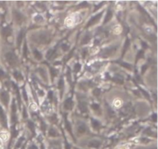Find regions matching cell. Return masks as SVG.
<instances>
[{"label": "cell", "instance_id": "obj_1", "mask_svg": "<svg viewBox=\"0 0 158 149\" xmlns=\"http://www.w3.org/2000/svg\"><path fill=\"white\" fill-rule=\"evenodd\" d=\"M6 60L8 61V63H9V65L11 66H15L17 63V57L13 53L9 52L6 54Z\"/></svg>", "mask_w": 158, "mask_h": 149}, {"label": "cell", "instance_id": "obj_2", "mask_svg": "<svg viewBox=\"0 0 158 149\" xmlns=\"http://www.w3.org/2000/svg\"><path fill=\"white\" fill-rule=\"evenodd\" d=\"M116 49H117V47H115V46H111V47L102 50L100 53V56L103 57V58H106V57H110L111 54L114 53V52H116Z\"/></svg>", "mask_w": 158, "mask_h": 149}, {"label": "cell", "instance_id": "obj_3", "mask_svg": "<svg viewBox=\"0 0 158 149\" xmlns=\"http://www.w3.org/2000/svg\"><path fill=\"white\" fill-rule=\"evenodd\" d=\"M0 99H1L2 102L4 104V105L7 106L9 100V96L8 94V93L6 92V91H2L1 93V94H0Z\"/></svg>", "mask_w": 158, "mask_h": 149}, {"label": "cell", "instance_id": "obj_4", "mask_svg": "<svg viewBox=\"0 0 158 149\" xmlns=\"http://www.w3.org/2000/svg\"><path fill=\"white\" fill-rule=\"evenodd\" d=\"M101 15H102V13H99V14H97V15H96L95 16L93 17V18L91 19L89 22H88L87 25H86V27H89V26H93V25H94L95 23H97V22L99 21V19H100Z\"/></svg>", "mask_w": 158, "mask_h": 149}, {"label": "cell", "instance_id": "obj_5", "mask_svg": "<svg viewBox=\"0 0 158 149\" xmlns=\"http://www.w3.org/2000/svg\"><path fill=\"white\" fill-rule=\"evenodd\" d=\"M0 123H1L2 125V126L5 127V128L7 127V122H6V116H5L3 110L1 107H0Z\"/></svg>", "mask_w": 158, "mask_h": 149}, {"label": "cell", "instance_id": "obj_6", "mask_svg": "<svg viewBox=\"0 0 158 149\" xmlns=\"http://www.w3.org/2000/svg\"><path fill=\"white\" fill-rule=\"evenodd\" d=\"M64 108L66 110H72L73 107V101L72 98H69L64 102Z\"/></svg>", "mask_w": 158, "mask_h": 149}, {"label": "cell", "instance_id": "obj_7", "mask_svg": "<svg viewBox=\"0 0 158 149\" xmlns=\"http://www.w3.org/2000/svg\"><path fill=\"white\" fill-rule=\"evenodd\" d=\"M79 109L80 110L82 113H86L87 112V106H86V104L85 102L81 101L79 104Z\"/></svg>", "mask_w": 158, "mask_h": 149}, {"label": "cell", "instance_id": "obj_8", "mask_svg": "<svg viewBox=\"0 0 158 149\" xmlns=\"http://www.w3.org/2000/svg\"><path fill=\"white\" fill-rule=\"evenodd\" d=\"M14 15H15V21H16L17 23H22V22L23 21V19H24V17H23V15H22L20 12H15V14H14Z\"/></svg>", "mask_w": 158, "mask_h": 149}, {"label": "cell", "instance_id": "obj_9", "mask_svg": "<svg viewBox=\"0 0 158 149\" xmlns=\"http://www.w3.org/2000/svg\"><path fill=\"white\" fill-rule=\"evenodd\" d=\"M89 147H90V148H99V147L100 146V142H98V141H92V142H89Z\"/></svg>", "mask_w": 158, "mask_h": 149}, {"label": "cell", "instance_id": "obj_10", "mask_svg": "<svg viewBox=\"0 0 158 149\" xmlns=\"http://www.w3.org/2000/svg\"><path fill=\"white\" fill-rule=\"evenodd\" d=\"M77 130H78V131L80 133H84L85 131H86V126L85 124L83 123H80V125H79L78 128H77Z\"/></svg>", "mask_w": 158, "mask_h": 149}, {"label": "cell", "instance_id": "obj_11", "mask_svg": "<svg viewBox=\"0 0 158 149\" xmlns=\"http://www.w3.org/2000/svg\"><path fill=\"white\" fill-rule=\"evenodd\" d=\"M113 80L118 83H123V77H121L120 75H117L113 78Z\"/></svg>", "mask_w": 158, "mask_h": 149}, {"label": "cell", "instance_id": "obj_12", "mask_svg": "<svg viewBox=\"0 0 158 149\" xmlns=\"http://www.w3.org/2000/svg\"><path fill=\"white\" fill-rule=\"evenodd\" d=\"M23 35H24V32H23V31H21V32H19V34L18 37H17V45H18L19 47L20 45H21L22 40H23Z\"/></svg>", "mask_w": 158, "mask_h": 149}, {"label": "cell", "instance_id": "obj_13", "mask_svg": "<svg viewBox=\"0 0 158 149\" xmlns=\"http://www.w3.org/2000/svg\"><path fill=\"white\" fill-rule=\"evenodd\" d=\"M33 54H34V57H35V58L36 59V60H42V58H43V56H42L41 53L39 52L37 49H34Z\"/></svg>", "mask_w": 158, "mask_h": 149}, {"label": "cell", "instance_id": "obj_14", "mask_svg": "<svg viewBox=\"0 0 158 149\" xmlns=\"http://www.w3.org/2000/svg\"><path fill=\"white\" fill-rule=\"evenodd\" d=\"M90 39H91L90 35H89V34H86V35L83 37L81 43L82 44H86V43H88L89 41H90Z\"/></svg>", "mask_w": 158, "mask_h": 149}, {"label": "cell", "instance_id": "obj_15", "mask_svg": "<svg viewBox=\"0 0 158 149\" xmlns=\"http://www.w3.org/2000/svg\"><path fill=\"white\" fill-rule=\"evenodd\" d=\"M113 16V13L112 12H111V10H108L107 11V14H106V17H105V19H104V23H106L108 21H110V20L111 19V18H112Z\"/></svg>", "mask_w": 158, "mask_h": 149}, {"label": "cell", "instance_id": "obj_16", "mask_svg": "<svg viewBox=\"0 0 158 149\" xmlns=\"http://www.w3.org/2000/svg\"><path fill=\"white\" fill-rule=\"evenodd\" d=\"M38 70H39V72H40V74H41V76L43 77V78L44 79L45 81H47L48 79H47V77H46V71H45L43 68H39Z\"/></svg>", "mask_w": 158, "mask_h": 149}, {"label": "cell", "instance_id": "obj_17", "mask_svg": "<svg viewBox=\"0 0 158 149\" xmlns=\"http://www.w3.org/2000/svg\"><path fill=\"white\" fill-rule=\"evenodd\" d=\"M92 125L94 128V129H99L100 127V122L97 120H94V119H92Z\"/></svg>", "mask_w": 158, "mask_h": 149}, {"label": "cell", "instance_id": "obj_18", "mask_svg": "<svg viewBox=\"0 0 158 149\" xmlns=\"http://www.w3.org/2000/svg\"><path fill=\"white\" fill-rule=\"evenodd\" d=\"M39 40L41 43H46V40H47V35L45 33H42L41 35H40L39 36Z\"/></svg>", "mask_w": 158, "mask_h": 149}, {"label": "cell", "instance_id": "obj_19", "mask_svg": "<svg viewBox=\"0 0 158 149\" xmlns=\"http://www.w3.org/2000/svg\"><path fill=\"white\" fill-rule=\"evenodd\" d=\"M11 32H12V29L9 26H7V27L3 29V34H4L5 36H8L11 35Z\"/></svg>", "mask_w": 158, "mask_h": 149}, {"label": "cell", "instance_id": "obj_20", "mask_svg": "<svg viewBox=\"0 0 158 149\" xmlns=\"http://www.w3.org/2000/svg\"><path fill=\"white\" fill-rule=\"evenodd\" d=\"M119 64L121 65L122 66H123V67L127 68V69H128V70L132 69V66L127 63H124V62H119Z\"/></svg>", "mask_w": 158, "mask_h": 149}, {"label": "cell", "instance_id": "obj_21", "mask_svg": "<svg viewBox=\"0 0 158 149\" xmlns=\"http://www.w3.org/2000/svg\"><path fill=\"white\" fill-rule=\"evenodd\" d=\"M65 125H66V128L68 130V131H69L70 134H72V130H71L70 124H69V122L67 121V118H66V117H65Z\"/></svg>", "mask_w": 158, "mask_h": 149}, {"label": "cell", "instance_id": "obj_22", "mask_svg": "<svg viewBox=\"0 0 158 149\" xmlns=\"http://www.w3.org/2000/svg\"><path fill=\"white\" fill-rule=\"evenodd\" d=\"M14 77H15V78L18 80H21L23 79L22 74H20L19 72H18V71H15V72H14Z\"/></svg>", "mask_w": 158, "mask_h": 149}, {"label": "cell", "instance_id": "obj_23", "mask_svg": "<svg viewBox=\"0 0 158 149\" xmlns=\"http://www.w3.org/2000/svg\"><path fill=\"white\" fill-rule=\"evenodd\" d=\"M49 135L52 136V137H56V136H58V133H57V131H56L54 128H51V129L49 130Z\"/></svg>", "mask_w": 158, "mask_h": 149}, {"label": "cell", "instance_id": "obj_24", "mask_svg": "<svg viewBox=\"0 0 158 149\" xmlns=\"http://www.w3.org/2000/svg\"><path fill=\"white\" fill-rule=\"evenodd\" d=\"M54 53H55V50H54V49H49L47 52V53H46V58L49 59V60L51 59V57H52V56H53Z\"/></svg>", "mask_w": 158, "mask_h": 149}, {"label": "cell", "instance_id": "obj_25", "mask_svg": "<svg viewBox=\"0 0 158 149\" xmlns=\"http://www.w3.org/2000/svg\"><path fill=\"white\" fill-rule=\"evenodd\" d=\"M63 86H64V81H63V79L61 78L60 80H59L58 88H59V89L62 90L63 88Z\"/></svg>", "mask_w": 158, "mask_h": 149}, {"label": "cell", "instance_id": "obj_26", "mask_svg": "<svg viewBox=\"0 0 158 149\" xmlns=\"http://www.w3.org/2000/svg\"><path fill=\"white\" fill-rule=\"evenodd\" d=\"M28 127H29V129H31L32 132H34V131H35V125H34V124L32 121L28 122Z\"/></svg>", "mask_w": 158, "mask_h": 149}, {"label": "cell", "instance_id": "obj_27", "mask_svg": "<svg viewBox=\"0 0 158 149\" xmlns=\"http://www.w3.org/2000/svg\"><path fill=\"white\" fill-rule=\"evenodd\" d=\"M100 93H101V91H100V90L99 89V88H96V89H94V91H93V94H94V95L96 96V97L100 96Z\"/></svg>", "mask_w": 158, "mask_h": 149}, {"label": "cell", "instance_id": "obj_28", "mask_svg": "<svg viewBox=\"0 0 158 149\" xmlns=\"http://www.w3.org/2000/svg\"><path fill=\"white\" fill-rule=\"evenodd\" d=\"M129 45H130V40L127 39V41H126V43H125V45H124V48H123V54L125 53V52L127 51V49H128V47H129Z\"/></svg>", "mask_w": 158, "mask_h": 149}, {"label": "cell", "instance_id": "obj_29", "mask_svg": "<svg viewBox=\"0 0 158 149\" xmlns=\"http://www.w3.org/2000/svg\"><path fill=\"white\" fill-rule=\"evenodd\" d=\"M80 69H81V65H80V63H77V64L74 66V70H75L76 73L79 72V71L80 70Z\"/></svg>", "mask_w": 158, "mask_h": 149}, {"label": "cell", "instance_id": "obj_30", "mask_svg": "<svg viewBox=\"0 0 158 149\" xmlns=\"http://www.w3.org/2000/svg\"><path fill=\"white\" fill-rule=\"evenodd\" d=\"M50 72H51V75H52V77H55L57 75V71L55 69H53V68H51Z\"/></svg>", "mask_w": 158, "mask_h": 149}, {"label": "cell", "instance_id": "obj_31", "mask_svg": "<svg viewBox=\"0 0 158 149\" xmlns=\"http://www.w3.org/2000/svg\"><path fill=\"white\" fill-rule=\"evenodd\" d=\"M92 108L94 110H99L100 109V106H99V104H92Z\"/></svg>", "mask_w": 158, "mask_h": 149}, {"label": "cell", "instance_id": "obj_32", "mask_svg": "<svg viewBox=\"0 0 158 149\" xmlns=\"http://www.w3.org/2000/svg\"><path fill=\"white\" fill-rule=\"evenodd\" d=\"M35 20L37 22H40V21H43V17L41 15H38L37 16L35 17Z\"/></svg>", "mask_w": 158, "mask_h": 149}, {"label": "cell", "instance_id": "obj_33", "mask_svg": "<svg viewBox=\"0 0 158 149\" xmlns=\"http://www.w3.org/2000/svg\"><path fill=\"white\" fill-rule=\"evenodd\" d=\"M86 6H87V2H83L80 3V4L79 5L78 7L79 8H84Z\"/></svg>", "mask_w": 158, "mask_h": 149}, {"label": "cell", "instance_id": "obj_34", "mask_svg": "<svg viewBox=\"0 0 158 149\" xmlns=\"http://www.w3.org/2000/svg\"><path fill=\"white\" fill-rule=\"evenodd\" d=\"M49 98L51 100H53V93L52 91H49Z\"/></svg>", "mask_w": 158, "mask_h": 149}, {"label": "cell", "instance_id": "obj_35", "mask_svg": "<svg viewBox=\"0 0 158 149\" xmlns=\"http://www.w3.org/2000/svg\"><path fill=\"white\" fill-rule=\"evenodd\" d=\"M26 53H27V46H26V44H25L24 45V49H23V54H24L25 57L26 56Z\"/></svg>", "mask_w": 158, "mask_h": 149}, {"label": "cell", "instance_id": "obj_36", "mask_svg": "<svg viewBox=\"0 0 158 149\" xmlns=\"http://www.w3.org/2000/svg\"><path fill=\"white\" fill-rule=\"evenodd\" d=\"M62 48H63V49L64 51H66L68 49H69V46H67V45H66V44H63V46H62Z\"/></svg>", "mask_w": 158, "mask_h": 149}, {"label": "cell", "instance_id": "obj_37", "mask_svg": "<svg viewBox=\"0 0 158 149\" xmlns=\"http://www.w3.org/2000/svg\"><path fill=\"white\" fill-rule=\"evenodd\" d=\"M141 91H142V92L143 93V94H144V96H145V97H148V99H150V96H149V94H148V92H145V91H143V90H141Z\"/></svg>", "mask_w": 158, "mask_h": 149}, {"label": "cell", "instance_id": "obj_38", "mask_svg": "<svg viewBox=\"0 0 158 149\" xmlns=\"http://www.w3.org/2000/svg\"><path fill=\"white\" fill-rule=\"evenodd\" d=\"M23 97H24L25 100L27 101V96H26V91H25V89H23Z\"/></svg>", "mask_w": 158, "mask_h": 149}, {"label": "cell", "instance_id": "obj_39", "mask_svg": "<svg viewBox=\"0 0 158 149\" xmlns=\"http://www.w3.org/2000/svg\"><path fill=\"white\" fill-rule=\"evenodd\" d=\"M152 119H153V121H157V114H153L152 115Z\"/></svg>", "mask_w": 158, "mask_h": 149}, {"label": "cell", "instance_id": "obj_40", "mask_svg": "<svg viewBox=\"0 0 158 149\" xmlns=\"http://www.w3.org/2000/svg\"><path fill=\"white\" fill-rule=\"evenodd\" d=\"M143 54V51H140V52L138 53V55H137V58H140V57H142Z\"/></svg>", "mask_w": 158, "mask_h": 149}, {"label": "cell", "instance_id": "obj_41", "mask_svg": "<svg viewBox=\"0 0 158 149\" xmlns=\"http://www.w3.org/2000/svg\"><path fill=\"white\" fill-rule=\"evenodd\" d=\"M5 76H6V74H5V73L3 72V71L2 70H0V77H5Z\"/></svg>", "mask_w": 158, "mask_h": 149}, {"label": "cell", "instance_id": "obj_42", "mask_svg": "<svg viewBox=\"0 0 158 149\" xmlns=\"http://www.w3.org/2000/svg\"><path fill=\"white\" fill-rule=\"evenodd\" d=\"M145 68H146V69H147V66H146V65H144V66H143V68H142V70H142V73H143H143H144V71H145Z\"/></svg>", "mask_w": 158, "mask_h": 149}, {"label": "cell", "instance_id": "obj_43", "mask_svg": "<svg viewBox=\"0 0 158 149\" xmlns=\"http://www.w3.org/2000/svg\"><path fill=\"white\" fill-rule=\"evenodd\" d=\"M142 44H143V47H144V48L148 47V46H147V44L144 43V42H142Z\"/></svg>", "mask_w": 158, "mask_h": 149}, {"label": "cell", "instance_id": "obj_44", "mask_svg": "<svg viewBox=\"0 0 158 149\" xmlns=\"http://www.w3.org/2000/svg\"><path fill=\"white\" fill-rule=\"evenodd\" d=\"M23 114H24V117H26V111L25 108H24V113H23Z\"/></svg>", "mask_w": 158, "mask_h": 149}]
</instances>
